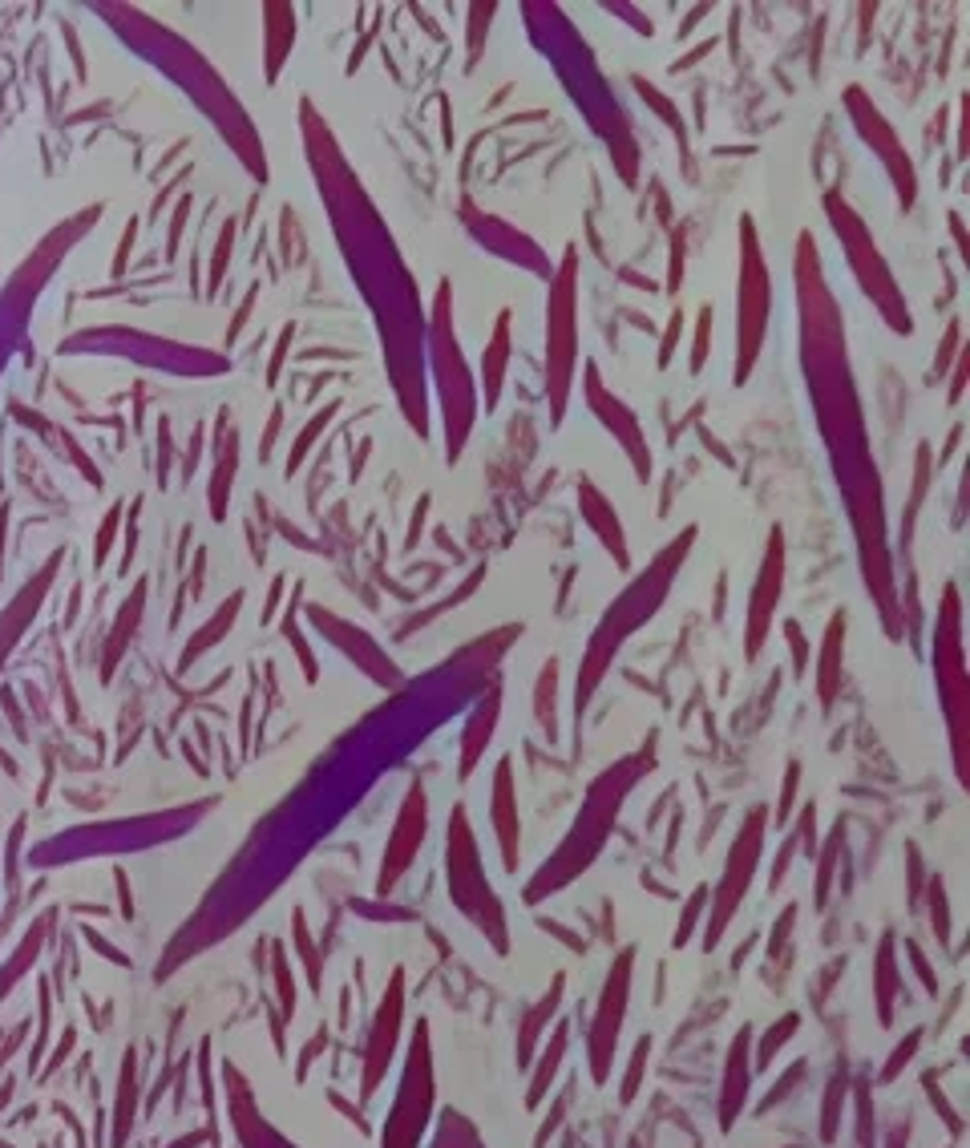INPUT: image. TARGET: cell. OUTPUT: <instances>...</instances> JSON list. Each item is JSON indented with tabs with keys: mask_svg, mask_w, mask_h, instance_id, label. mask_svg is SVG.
<instances>
[{
	"mask_svg": "<svg viewBox=\"0 0 970 1148\" xmlns=\"http://www.w3.org/2000/svg\"><path fill=\"white\" fill-rule=\"evenodd\" d=\"M566 1047H571V1023H559V1028L550 1031V1039L543 1044V1051H538L534 1075H529V1084H526L529 1112L543 1108V1100L550 1096V1088H554V1080H559V1072H562V1060H566Z\"/></svg>",
	"mask_w": 970,
	"mask_h": 1148,
	"instance_id": "obj_11",
	"label": "cell"
},
{
	"mask_svg": "<svg viewBox=\"0 0 970 1148\" xmlns=\"http://www.w3.org/2000/svg\"><path fill=\"white\" fill-rule=\"evenodd\" d=\"M494 720H498V700H489V707H482L477 712V720H473V728L465 732V756H461V777H470L473 765H477V756H482V749L489 744V732H494Z\"/></svg>",
	"mask_w": 970,
	"mask_h": 1148,
	"instance_id": "obj_16",
	"label": "cell"
},
{
	"mask_svg": "<svg viewBox=\"0 0 970 1148\" xmlns=\"http://www.w3.org/2000/svg\"><path fill=\"white\" fill-rule=\"evenodd\" d=\"M631 979H635V951H623V955L611 962V971H607L603 991H599V1007H595V1019H590V1031H587L590 1080H595L599 1088L611 1080L618 1031H623V1023H627V1007H631Z\"/></svg>",
	"mask_w": 970,
	"mask_h": 1148,
	"instance_id": "obj_2",
	"label": "cell"
},
{
	"mask_svg": "<svg viewBox=\"0 0 970 1148\" xmlns=\"http://www.w3.org/2000/svg\"><path fill=\"white\" fill-rule=\"evenodd\" d=\"M906 955H910V962H914V974H918L922 986H927V995H939V974H934V967H930V958L922 955V946L906 943Z\"/></svg>",
	"mask_w": 970,
	"mask_h": 1148,
	"instance_id": "obj_26",
	"label": "cell"
},
{
	"mask_svg": "<svg viewBox=\"0 0 970 1148\" xmlns=\"http://www.w3.org/2000/svg\"><path fill=\"white\" fill-rule=\"evenodd\" d=\"M562 999H566V974H554V983L546 986L543 999L522 1016V1023H518V1063L522 1068L538 1056V1044H543V1035L550 1031V1019L559 1016Z\"/></svg>",
	"mask_w": 970,
	"mask_h": 1148,
	"instance_id": "obj_10",
	"label": "cell"
},
{
	"mask_svg": "<svg viewBox=\"0 0 970 1148\" xmlns=\"http://www.w3.org/2000/svg\"><path fill=\"white\" fill-rule=\"evenodd\" d=\"M930 927L939 934V943H950V906H946V882L930 878Z\"/></svg>",
	"mask_w": 970,
	"mask_h": 1148,
	"instance_id": "obj_22",
	"label": "cell"
},
{
	"mask_svg": "<svg viewBox=\"0 0 970 1148\" xmlns=\"http://www.w3.org/2000/svg\"><path fill=\"white\" fill-rule=\"evenodd\" d=\"M429 1112H433V1051H429V1028L421 1023L417 1035H412L393 1112L384 1120L381 1148H421Z\"/></svg>",
	"mask_w": 970,
	"mask_h": 1148,
	"instance_id": "obj_1",
	"label": "cell"
},
{
	"mask_svg": "<svg viewBox=\"0 0 970 1148\" xmlns=\"http://www.w3.org/2000/svg\"><path fill=\"white\" fill-rule=\"evenodd\" d=\"M845 1100H850V1084H845V1075H833L829 1088H825V1105H821V1140L825 1145H833V1140L841 1136Z\"/></svg>",
	"mask_w": 970,
	"mask_h": 1148,
	"instance_id": "obj_14",
	"label": "cell"
},
{
	"mask_svg": "<svg viewBox=\"0 0 970 1148\" xmlns=\"http://www.w3.org/2000/svg\"><path fill=\"white\" fill-rule=\"evenodd\" d=\"M498 356L501 353H506V320H501V328H498ZM498 356H494V360H498ZM489 393H498V369H489Z\"/></svg>",
	"mask_w": 970,
	"mask_h": 1148,
	"instance_id": "obj_36",
	"label": "cell"
},
{
	"mask_svg": "<svg viewBox=\"0 0 970 1148\" xmlns=\"http://www.w3.org/2000/svg\"><path fill=\"white\" fill-rule=\"evenodd\" d=\"M744 251H749V271L740 276V360H736V381H744L761 353V332H765V280L756 264V243H752V222H744Z\"/></svg>",
	"mask_w": 970,
	"mask_h": 1148,
	"instance_id": "obj_6",
	"label": "cell"
},
{
	"mask_svg": "<svg viewBox=\"0 0 970 1148\" xmlns=\"http://www.w3.org/2000/svg\"><path fill=\"white\" fill-rule=\"evenodd\" d=\"M761 833H765V809H752L744 829L736 833L732 854H728V869H724L720 890H716V898H712V918H707V930H704L707 951L724 939V930H728V922H732V914L740 910V902H744V894H749L756 862H761Z\"/></svg>",
	"mask_w": 970,
	"mask_h": 1148,
	"instance_id": "obj_3",
	"label": "cell"
},
{
	"mask_svg": "<svg viewBox=\"0 0 970 1148\" xmlns=\"http://www.w3.org/2000/svg\"><path fill=\"white\" fill-rule=\"evenodd\" d=\"M400 1019H405V979L400 971L393 974V986L384 991L381 1007H376V1019H372V1035H368V1051H365V1100L381 1088V1080L388 1075V1063H393V1051H397L400 1039Z\"/></svg>",
	"mask_w": 970,
	"mask_h": 1148,
	"instance_id": "obj_5",
	"label": "cell"
},
{
	"mask_svg": "<svg viewBox=\"0 0 970 1148\" xmlns=\"http://www.w3.org/2000/svg\"><path fill=\"white\" fill-rule=\"evenodd\" d=\"M647 1060H651V1035H643V1039L635 1044L631 1060H627V1075H623V1084H618V1100H623V1105H631L635 1096H639V1088H643Z\"/></svg>",
	"mask_w": 970,
	"mask_h": 1148,
	"instance_id": "obj_18",
	"label": "cell"
},
{
	"mask_svg": "<svg viewBox=\"0 0 970 1148\" xmlns=\"http://www.w3.org/2000/svg\"><path fill=\"white\" fill-rule=\"evenodd\" d=\"M780 574H784V546H780V534H773L768 543V559H765V574L756 583V599H752V623H749V655L761 651L765 643V632H768V615L780 599Z\"/></svg>",
	"mask_w": 970,
	"mask_h": 1148,
	"instance_id": "obj_9",
	"label": "cell"
},
{
	"mask_svg": "<svg viewBox=\"0 0 970 1148\" xmlns=\"http://www.w3.org/2000/svg\"><path fill=\"white\" fill-rule=\"evenodd\" d=\"M276 986H280V1007L283 1016L295 1011V983H292V971H288V958L276 955Z\"/></svg>",
	"mask_w": 970,
	"mask_h": 1148,
	"instance_id": "obj_27",
	"label": "cell"
},
{
	"mask_svg": "<svg viewBox=\"0 0 970 1148\" xmlns=\"http://www.w3.org/2000/svg\"><path fill=\"white\" fill-rule=\"evenodd\" d=\"M494 825H498L501 862H506V869H518V857H522V821H518L514 768H510V761H501L498 780H494Z\"/></svg>",
	"mask_w": 970,
	"mask_h": 1148,
	"instance_id": "obj_8",
	"label": "cell"
},
{
	"mask_svg": "<svg viewBox=\"0 0 970 1148\" xmlns=\"http://www.w3.org/2000/svg\"><path fill=\"white\" fill-rule=\"evenodd\" d=\"M566 1105H571V1100H566V1096H562V1100H559V1108H554V1112H550V1117H546V1124H543V1133H538V1148H543V1145H546V1136L554 1133V1124H559V1120H562V1117H566Z\"/></svg>",
	"mask_w": 970,
	"mask_h": 1148,
	"instance_id": "obj_34",
	"label": "cell"
},
{
	"mask_svg": "<svg viewBox=\"0 0 970 1148\" xmlns=\"http://www.w3.org/2000/svg\"><path fill=\"white\" fill-rule=\"evenodd\" d=\"M793 922H796V906H789V910L780 914V922H777V927H773V939H768V955H773V958H777L780 951H784V943H789V930H793Z\"/></svg>",
	"mask_w": 970,
	"mask_h": 1148,
	"instance_id": "obj_28",
	"label": "cell"
},
{
	"mask_svg": "<svg viewBox=\"0 0 970 1148\" xmlns=\"http://www.w3.org/2000/svg\"><path fill=\"white\" fill-rule=\"evenodd\" d=\"M841 825L829 833V841H825V850H821V873H817V906H825V898H829V882H833V869H838V857H841Z\"/></svg>",
	"mask_w": 970,
	"mask_h": 1148,
	"instance_id": "obj_23",
	"label": "cell"
},
{
	"mask_svg": "<svg viewBox=\"0 0 970 1148\" xmlns=\"http://www.w3.org/2000/svg\"><path fill=\"white\" fill-rule=\"evenodd\" d=\"M707 324H712V316L704 311V316H700V340H695V356H691V365H695V369L704 365V356H707Z\"/></svg>",
	"mask_w": 970,
	"mask_h": 1148,
	"instance_id": "obj_33",
	"label": "cell"
},
{
	"mask_svg": "<svg viewBox=\"0 0 970 1148\" xmlns=\"http://www.w3.org/2000/svg\"><path fill=\"white\" fill-rule=\"evenodd\" d=\"M897 991H902V971H897V943L894 934H885L878 955H873V1007H878V1019L882 1028L894 1023V1003Z\"/></svg>",
	"mask_w": 970,
	"mask_h": 1148,
	"instance_id": "obj_12",
	"label": "cell"
},
{
	"mask_svg": "<svg viewBox=\"0 0 970 1148\" xmlns=\"http://www.w3.org/2000/svg\"><path fill=\"white\" fill-rule=\"evenodd\" d=\"M910 1145V1120H897L894 1136H890V1148H906Z\"/></svg>",
	"mask_w": 970,
	"mask_h": 1148,
	"instance_id": "obj_35",
	"label": "cell"
},
{
	"mask_svg": "<svg viewBox=\"0 0 970 1148\" xmlns=\"http://www.w3.org/2000/svg\"><path fill=\"white\" fill-rule=\"evenodd\" d=\"M841 655H845V615H833V618H829V632H825L821 672H817V696H821V704H825V707L838 700V688H841Z\"/></svg>",
	"mask_w": 970,
	"mask_h": 1148,
	"instance_id": "obj_13",
	"label": "cell"
},
{
	"mask_svg": "<svg viewBox=\"0 0 970 1148\" xmlns=\"http://www.w3.org/2000/svg\"><path fill=\"white\" fill-rule=\"evenodd\" d=\"M796 1028H801V1016L796 1011H789V1016H780L773 1028L765 1031V1039H761V1047H756V1056H752V1068H773V1060H777V1051L789 1039L796 1035Z\"/></svg>",
	"mask_w": 970,
	"mask_h": 1148,
	"instance_id": "obj_17",
	"label": "cell"
},
{
	"mask_svg": "<svg viewBox=\"0 0 970 1148\" xmlns=\"http://www.w3.org/2000/svg\"><path fill=\"white\" fill-rule=\"evenodd\" d=\"M133 1124V1056H126V1072H122V1100H118V1117H114V1145L122 1148V1140L130 1136Z\"/></svg>",
	"mask_w": 970,
	"mask_h": 1148,
	"instance_id": "obj_20",
	"label": "cell"
},
{
	"mask_svg": "<svg viewBox=\"0 0 970 1148\" xmlns=\"http://www.w3.org/2000/svg\"><path fill=\"white\" fill-rule=\"evenodd\" d=\"M796 777H801V765H789V773H784V793H780V805H777V821H784V817H789V809H793Z\"/></svg>",
	"mask_w": 970,
	"mask_h": 1148,
	"instance_id": "obj_30",
	"label": "cell"
},
{
	"mask_svg": "<svg viewBox=\"0 0 970 1148\" xmlns=\"http://www.w3.org/2000/svg\"><path fill=\"white\" fill-rule=\"evenodd\" d=\"M707 906V885H700L695 894L688 898V906H684V914H679V922H676V934H672V946H688V939L695 934V922H700V914H704Z\"/></svg>",
	"mask_w": 970,
	"mask_h": 1148,
	"instance_id": "obj_24",
	"label": "cell"
},
{
	"mask_svg": "<svg viewBox=\"0 0 970 1148\" xmlns=\"http://www.w3.org/2000/svg\"><path fill=\"white\" fill-rule=\"evenodd\" d=\"M939 684H942V696H946V716H950V732H955V765H958V777L967 780V679H962V648H958V603H955V590H946V627H939Z\"/></svg>",
	"mask_w": 970,
	"mask_h": 1148,
	"instance_id": "obj_4",
	"label": "cell"
},
{
	"mask_svg": "<svg viewBox=\"0 0 970 1148\" xmlns=\"http://www.w3.org/2000/svg\"><path fill=\"white\" fill-rule=\"evenodd\" d=\"M922 1039H927V1035H922V1028H914L910 1035H906V1039H902V1044H897L894 1051H890V1060H885V1068H882V1072H878V1084H894L897 1075H902V1072H906V1068H910V1063H914V1056H918V1047H922Z\"/></svg>",
	"mask_w": 970,
	"mask_h": 1148,
	"instance_id": "obj_19",
	"label": "cell"
},
{
	"mask_svg": "<svg viewBox=\"0 0 970 1148\" xmlns=\"http://www.w3.org/2000/svg\"><path fill=\"white\" fill-rule=\"evenodd\" d=\"M789 639H793V655H796V676H805V667H808V648H805V639H801V632H796V623H789Z\"/></svg>",
	"mask_w": 970,
	"mask_h": 1148,
	"instance_id": "obj_32",
	"label": "cell"
},
{
	"mask_svg": "<svg viewBox=\"0 0 970 1148\" xmlns=\"http://www.w3.org/2000/svg\"><path fill=\"white\" fill-rule=\"evenodd\" d=\"M752 1031H736L732 1047H728V1060H724V1080H720V1133H732V1124L744 1117L749 1108V1088H752Z\"/></svg>",
	"mask_w": 970,
	"mask_h": 1148,
	"instance_id": "obj_7",
	"label": "cell"
},
{
	"mask_svg": "<svg viewBox=\"0 0 970 1148\" xmlns=\"http://www.w3.org/2000/svg\"><path fill=\"white\" fill-rule=\"evenodd\" d=\"M801 1075H805V1060H796V1068H793V1072L784 1075L780 1084H773V1092H768V1100H765V1105H761V1108H773V1105H780V1100H784V1092H793L796 1084H801Z\"/></svg>",
	"mask_w": 970,
	"mask_h": 1148,
	"instance_id": "obj_29",
	"label": "cell"
},
{
	"mask_svg": "<svg viewBox=\"0 0 970 1148\" xmlns=\"http://www.w3.org/2000/svg\"><path fill=\"white\" fill-rule=\"evenodd\" d=\"M583 510H587V518L595 522V526H599L603 543L618 554V562H627V546H623V534H618V518L607 514L603 494H595L590 486H583Z\"/></svg>",
	"mask_w": 970,
	"mask_h": 1148,
	"instance_id": "obj_15",
	"label": "cell"
},
{
	"mask_svg": "<svg viewBox=\"0 0 970 1148\" xmlns=\"http://www.w3.org/2000/svg\"><path fill=\"white\" fill-rule=\"evenodd\" d=\"M554 676H559V667L550 663L543 672V684H538V720H543L546 732H554Z\"/></svg>",
	"mask_w": 970,
	"mask_h": 1148,
	"instance_id": "obj_25",
	"label": "cell"
},
{
	"mask_svg": "<svg viewBox=\"0 0 970 1148\" xmlns=\"http://www.w3.org/2000/svg\"><path fill=\"white\" fill-rule=\"evenodd\" d=\"M930 1105H934V1112H942V1120H946V1128H950V1133H962V1120H958V1112H955V1108H950V1105H946V1092H939V1088H930Z\"/></svg>",
	"mask_w": 970,
	"mask_h": 1148,
	"instance_id": "obj_31",
	"label": "cell"
},
{
	"mask_svg": "<svg viewBox=\"0 0 970 1148\" xmlns=\"http://www.w3.org/2000/svg\"><path fill=\"white\" fill-rule=\"evenodd\" d=\"M853 1096H857V1148H873V1120H878V1112H873V1096H869L866 1080L853 1084Z\"/></svg>",
	"mask_w": 970,
	"mask_h": 1148,
	"instance_id": "obj_21",
	"label": "cell"
}]
</instances>
